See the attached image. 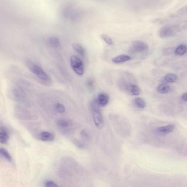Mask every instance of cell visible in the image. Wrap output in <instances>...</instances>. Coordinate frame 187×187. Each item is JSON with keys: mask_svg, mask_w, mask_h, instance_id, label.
<instances>
[{"mask_svg": "<svg viewBox=\"0 0 187 187\" xmlns=\"http://www.w3.org/2000/svg\"><path fill=\"white\" fill-rule=\"evenodd\" d=\"M187 51V46L184 44H181L178 46L174 51L175 55L177 56H182L184 55Z\"/></svg>", "mask_w": 187, "mask_h": 187, "instance_id": "12", "label": "cell"}, {"mask_svg": "<svg viewBox=\"0 0 187 187\" xmlns=\"http://www.w3.org/2000/svg\"><path fill=\"white\" fill-rule=\"evenodd\" d=\"M164 79L167 82L174 83L177 81L178 77L176 74H169L166 75L164 77Z\"/></svg>", "mask_w": 187, "mask_h": 187, "instance_id": "17", "label": "cell"}, {"mask_svg": "<svg viewBox=\"0 0 187 187\" xmlns=\"http://www.w3.org/2000/svg\"><path fill=\"white\" fill-rule=\"evenodd\" d=\"M55 109L58 113H63L66 112V108L64 105L60 103H56L55 106Z\"/></svg>", "mask_w": 187, "mask_h": 187, "instance_id": "20", "label": "cell"}, {"mask_svg": "<svg viewBox=\"0 0 187 187\" xmlns=\"http://www.w3.org/2000/svg\"><path fill=\"white\" fill-rule=\"evenodd\" d=\"M38 138L40 140L46 142H52L55 138L54 135L48 132H43L40 133Z\"/></svg>", "mask_w": 187, "mask_h": 187, "instance_id": "7", "label": "cell"}, {"mask_svg": "<svg viewBox=\"0 0 187 187\" xmlns=\"http://www.w3.org/2000/svg\"><path fill=\"white\" fill-rule=\"evenodd\" d=\"M177 14L179 16H187V4L178 10Z\"/></svg>", "mask_w": 187, "mask_h": 187, "instance_id": "22", "label": "cell"}, {"mask_svg": "<svg viewBox=\"0 0 187 187\" xmlns=\"http://www.w3.org/2000/svg\"><path fill=\"white\" fill-rule=\"evenodd\" d=\"M20 92L17 89H14L11 92V96L15 100H19L20 98Z\"/></svg>", "mask_w": 187, "mask_h": 187, "instance_id": "21", "label": "cell"}, {"mask_svg": "<svg viewBox=\"0 0 187 187\" xmlns=\"http://www.w3.org/2000/svg\"><path fill=\"white\" fill-rule=\"evenodd\" d=\"M86 85L87 87L89 89L93 88V81L91 80H89L87 81Z\"/></svg>", "mask_w": 187, "mask_h": 187, "instance_id": "25", "label": "cell"}, {"mask_svg": "<svg viewBox=\"0 0 187 187\" xmlns=\"http://www.w3.org/2000/svg\"><path fill=\"white\" fill-rule=\"evenodd\" d=\"M74 144H75L77 146L81 148L83 147V145L82 144H81V142L79 141L75 140H74Z\"/></svg>", "mask_w": 187, "mask_h": 187, "instance_id": "26", "label": "cell"}, {"mask_svg": "<svg viewBox=\"0 0 187 187\" xmlns=\"http://www.w3.org/2000/svg\"><path fill=\"white\" fill-rule=\"evenodd\" d=\"M130 59V56L126 55H120L112 59V62L115 63H121L128 61Z\"/></svg>", "mask_w": 187, "mask_h": 187, "instance_id": "10", "label": "cell"}, {"mask_svg": "<svg viewBox=\"0 0 187 187\" xmlns=\"http://www.w3.org/2000/svg\"><path fill=\"white\" fill-rule=\"evenodd\" d=\"M0 153L2 156L7 160L9 162H11L12 157L11 155L6 149L4 148H1L0 149Z\"/></svg>", "mask_w": 187, "mask_h": 187, "instance_id": "15", "label": "cell"}, {"mask_svg": "<svg viewBox=\"0 0 187 187\" xmlns=\"http://www.w3.org/2000/svg\"><path fill=\"white\" fill-rule=\"evenodd\" d=\"M181 98L182 100L185 101H187V93H184L182 95Z\"/></svg>", "mask_w": 187, "mask_h": 187, "instance_id": "27", "label": "cell"}, {"mask_svg": "<svg viewBox=\"0 0 187 187\" xmlns=\"http://www.w3.org/2000/svg\"><path fill=\"white\" fill-rule=\"evenodd\" d=\"M56 125L60 131L66 133L69 132L70 127L72 125V123L69 120L66 119H59L56 122Z\"/></svg>", "mask_w": 187, "mask_h": 187, "instance_id": "3", "label": "cell"}, {"mask_svg": "<svg viewBox=\"0 0 187 187\" xmlns=\"http://www.w3.org/2000/svg\"><path fill=\"white\" fill-rule=\"evenodd\" d=\"M93 110V118L95 124L98 128L102 129L103 127L104 123L100 109H95Z\"/></svg>", "mask_w": 187, "mask_h": 187, "instance_id": "4", "label": "cell"}, {"mask_svg": "<svg viewBox=\"0 0 187 187\" xmlns=\"http://www.w3.org/2000/svg\"><path fill=\"white\" fill-rule=\"evenodd\" d=\"M26 64L29 70L43 84L47 86L52 84L51 78L40 67L30 60H27Z\"/></svg>", "mask_w": 187, "mask_h": 187, "instance_id": "1", "label": "cell"}, {"mask_svg": "<svg viewBox=\"0 0 187 187\" xmlns=\"http://www.w3.org/2000/svg\"><path fill=\"white\" fill-rule=\"evenodd\" d=\"M176 34V32L170 25L163 27L159 32L160 36L162 38L173 37Z\"/></svg>", "mask_w": 187, "mask_h": 187, "instance_id": "5", "label": "cell"}, {"mask_svg": "<svg viewBox=\"0 0 187 187\" xmlns=\"http://www.w3.org/2000/svg\"><path fill=\"white\" fill-rule=\"evenodd\" d=\"M130 91L133 96H139L141 93L139 87L133 84H132L130 86Z\"/></svg>", "mask_w": 187, "mask_h": 187, "instance_id": "19", "label": "cell"}, {"mask_svg": "<svg viewBox=\"0 0 187 187\" xmlns=\"http://www.w3.org/2000/svg\"><path fill=\"white\" fill-rule=\"evenodd\" d=\"M45 186L47 187H57V185L55 183L51 181H47L44 183Z\"/></svg>", "mask_w": 187, "mask_h": 187, "instance_id": "24", "label": "cell"}, {"mask_svg": "<svg viewBox=\"0 0 187 187\" xmlns=\"http://www.w3.org/2000/svg\"><path fill=\"white\" fill-rule=\"evenodd\" d=\"M70 64L71 67L77 75H82L84 73V65L79 57L75 55L71 56Z\"/></svg>", "mask_w": 187, "mask_h": 187, "instance_id": "2", "label": "cell"}, {"mask_svg": "<svg viewBox=\"0 0 187 187\" xmlns=\"http://www.w3.org/2000/svg\"><path fill=\"white\" fill-rule=\"evenodd\" d=\"M157 91L160 93H166L170 91V87L166 84H161L157 87Z\"/></svg>", "mask_w": 187, "mask_h": 187, "instance_id": "16", "label": "cell"}, {"mask_svg": "<svg viewBox=\"0 0 187 187\" xmlns=\"http://www.w3.org/2000/svg\"><path fill=\"white\" fill-rule=\"evenodd\" d=\"M48 42L50 47L54 48H57L60 45V41L56 37H51L48 39Z\"/></svg>", "mask_w": 187, "mask_h": 187, "instance_id": "11", "label": "cell"}, {"mask_svg": "<svg viewBox=\"0 0 187 187\" xmlns=\"http://www.w3.org/2000/svg\"><path fill=\"white\" fill-rule=\"evenodd\" d=\"M133 50L136 52H144L148 49V45L145 43L139 41H133L132 44Z\"/></svg>", "mask_w": 187, "mask_h": 187, "instance_id": "6", "label": "cell"}, {"mask_svg": "<svg viewBox=\"0 0 187 187\" xmlns=\"http://www.w3.org/2000/svg\"><path fill=\"white\" fill-rule=\"evenodd\" d=\"M101 38L105 41L106 44L109 45H112L113 41L112 39L108 35H105V34H102L101 35Z\"/></svg>", "mask_w": 187, "mask_h": 187, "instance_id": "23", "label": "cell"}, {"mask_svg": "<svg viewBox=\"0 0 187 187\" xmlns=\"http://www.w3.org/2000/svg\"><path fill=\"white\" fill-rule=\"evenodd\" d=\"M73 47L76 52L80 56L84 57L85 56V52L84 47L80 44L75 43L73 45Z\"/></svg>", "mask_w": 187, "mask_h": 187, "instance_id": "13", "label": "cell"}, {"mask_svg": "<svg viewBox=\"0 0 187 187\" xmlns=\"http://www.w3.org/2000/svg\"><path fill=\"white\" fill-rule=\"evenodd\" d=\"M135 105L137 108L144 109L146 107V103L143 99L140 98H137L134 101Z\"/></svg>", "mask_w": 187, "mask_h": 187, "instance_id": "18", "label": "cell"}, {"mask_svg": "<svg viewBox=\"0 0 187 187\" xmlns=\"http://www.w3.org/2000/svg\"><path fill=\"white\" fill-rule=\"evenodd\" d=\"M174 126L173 125H170L165 127H162L158 128L159 131L162 133H167L171 132L174 130Z\"/></svg>", "mask_w": 187, "mask_h": 187, "instance_id": "14", "label": "cell"}, {"mask_svg": "<svg viewBox=\"0 0 187 187\" xmlns=\"http://www.w3.org/2000/svg\"><path fill=\"white\" fill-rule=\"evenodd\" d=\"M9 139L8 130L4 127H1L0 129V142L1 144L7 143Z\"/></svg>", "mask_w": 187, "mask_h": 187, "instance_id": "9", "label": "cell"}, {"mask_svg": "<svg viewBox=\"0 0 187 187\" xmlns=\"http://www.w3.org/2000/svg\"><path fill=\"white\" fill-rule=\"evenodd\" d=\"M97 100L101 106H105L109 102V96L106 93H101L98 96Z\"/></svg>", "mask_w": 187, "mask_h": 187, "instance_id": "8", "label": "cell"}]
</instances>
